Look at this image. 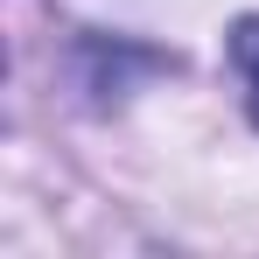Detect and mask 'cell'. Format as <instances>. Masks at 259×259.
Segmentation results:
<instances>
[{
    "instance_id": "obj_1",
    "label": "cell",
    "mask_w": 259,
    "mask_h": 259,
    "mask_svg": "<svg viewBox=\"0 0 259 259\" xmlns=\"http://www.w3.org/2000/svg\"><path fill=\"white\" fill-rule=\"evenodd\" d=\"M224 56H231V70H238V84H245V112H252V126H259V14H238V21H231Z\"/></svg>"
}]
</instances>
